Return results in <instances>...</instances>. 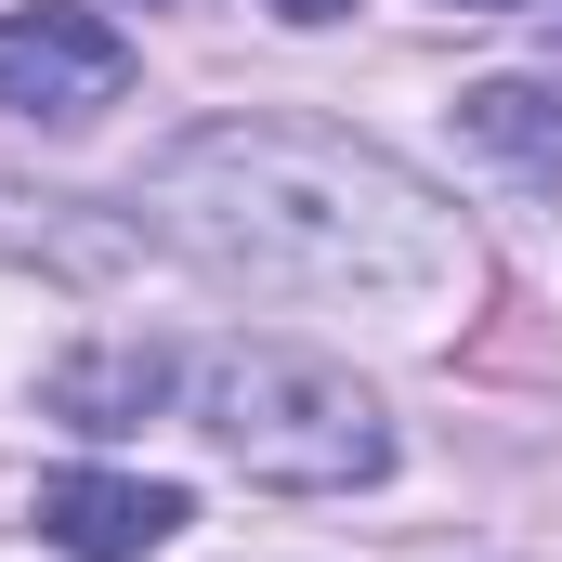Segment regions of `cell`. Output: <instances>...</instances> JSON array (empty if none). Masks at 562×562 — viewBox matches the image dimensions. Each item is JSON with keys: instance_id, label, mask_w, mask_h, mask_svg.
<instances>
[{"instance_id": "obj_1", "label": "cell", "mask_w": 562, "mask_h": 562, "mask_svg": "<svg viewBox=\"0 0 562 562\" xmlns=\"http://www.w3.org/2000/svg\"><path fill=\"white\" fill-rule=\"evenodd\" d=\"M132 223L157 249H183L210 288L249 301H340V314H393L431 327L471 301V223L458 196H431L406 157L314 119H196L144 157Z\"/></svg>"}, {"instance_id": "obj_2", "label": "cell", "mask_w": 562, "mask_h": 562, "mask_svg": "<svg viewBox=\"0 0 562 562\" xmlns=\"http://www.w3.org/2000/svg\"><path fill=\"white\" fill-rule=\"evenodd\" d=\"M170 419L210 431L249 484H288V497H353L393 471V419L353 367L301 353V340H196L170 367Z\"/></svg>"}, {"instance_id": "obj_3", "label": "cell", "mask_w": 562, "mask_h": 562, "mask_svg": "<svg viewBox=\"0 0 562 562\" xmlns=\"http://www.w3.org/2000/svg\"><path fill=\"white\" fill-rule=\"evenodd\" d=\"M132 92V40L79 0H40V13H0V119H40V132H79Z\"/></svg>"}, {"instance_id": "obj_4", "label": "cell", "mask_w": 562, "mask_h": 562, "mask_svg": "<svg viewBox=\"0 0 562 562\" xmlns=\"http://www.w3.org/2000/svg\"><path fill=\"white\" fill-rule=\"evenodd\" d=\"M26 524H40L66 562H144V550H170V537L196 524V497L157 484V471H40Z\"/></svg>"}, {"instance_id": "obj_5", "label": "cell", "mask_w": 562, "mask_h": 562, "mask_svg": "<svg viewBox=\"0 0 562 562\" xmlns=\"http://www.w3.org/2000/svg\"><path fill=\"white\" fill-rule=\"evenodd\" d=\"M170 367H183V340H92L40 393H53L66 431H132V419H170Z\"/></svg>"}, {"instance_id": "obj_6", "label": "cell", "mask_w": 562, "mask_h": 562, "mask_svg": "<svg viewBox=\"0 0 562 562\" xmlns=\"http://www.w3.org/2000/svg\"><path fill=\"white\" fill-rule=\"evenodd\" d=\"M458 119H471V144H497V157H562V105H550V92H524V79L458 92Z\"/></svg>"}, {"instance_id": "obj_7", "label": "cell", "mask_w": 562, "mask_h": 562, "mask_svg": "<svg viewBox=\"0 0 562 562\" xmlns=\"http://www.w3.org/2000/svg\"><path fill=\"white\" fill-rule=\"evenodd\" d=\"M288 26H340V13H353V0H276Z\"/></svg>"}, {"instance_id": "obj_8", "label": "cell", "mask_w": 562, "mask_h": 562, "mask_svg": "<svg viewBox=\"0 0 562 562\" xmlns=\"http://www.w3.org/2000/svg\"><path fill=\"white\" fill-rule=\"evenodd\" d=\"M445 13H524V0H445Z\"/></svg>"}]
</instances>
